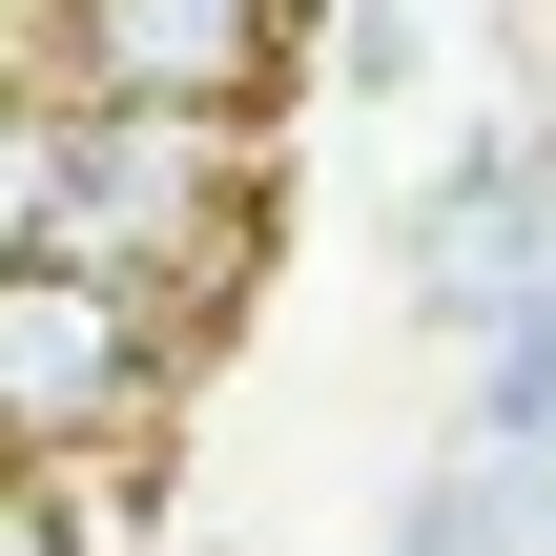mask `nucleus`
I'll return each mask as SVG.
<instances>
[{
  "mask_svg": "<svg viewBox=\"0 0 556 556\" xmlns=\"http://www.w3.org/2000/svg\"><path fill=\"white\" fill-rule=\"evenodd\" d=\"M21 62H62L103 103H227V124H268V83L309 62V0H62Z\"/></svg>",
  "mask_w": 556,
  "mask_h": 556,
  "instance_id": "3",
  "label": "nucleus"
},
{
  "mask_svg": "<svg viewBox=\"0 0 556 556\" xmlns=\"http://www.w3.org/2000/svg\"><path fill=\"white\" fill-rule=\"evenodd\" d=\"M0 248L124 268L165 309H227L248 248H268V124H227V103H103L62 62H21V103H0Z\"/></svg>",
  "mask_w": 556,
  "mask_h": 556,
  "instance_id": "1",
  "label": "nucleus"
},
{
  "mask_svg": "<svg viewBox=\"0 0 556 556\" xmlns=\"http://www.w3.org/2000/svg\"><path fill=\"white\" fill-rule=\"evenodd\" d=\"M206 309L124 289V268H41L0 248V454H165Z\"/></svg>",
  "mask_w": 556,
  "mask_h": 556,
  "instance_id": "2",
  "label": "nucleus"
}]
</instances>
